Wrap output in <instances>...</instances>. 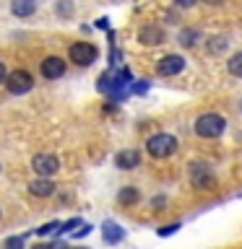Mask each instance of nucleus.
<instances>
[{"label": "nucleus", "instance_id": "f257e3e1", "mask_svg": "<svg viewBox=\"0 0 242 249\" xmlns=\"http://www.w3.org/2000/svg\"><path fill=\"white\" fill-rule=\"evenodd\" d=\"M130 83V73L128 70H107L99 75V91L109 93V96H122L125 86Z\"/></svg>", "mask_w": 242, "mask_h": 249}, {"label": "nucleus", "instance_id": "f03ea898", "mask_svg": "<svg viewBox=\"0 0 242 249\" xmlns=\"http://www.w3.org/2000/svg\"><path fill=\"white\" fill-rule=\"evenodd\" d=\"M224 130H226V120H224L222 114H216V112L201 114L198 120H195V132H198L201 138H206V140L219 138Z\"/></svg>", "mask_w": 242, "mask_h": 249}, {"label": "nucleus", "instance_id": "7ed1b4c3", "mask_svg": "<svg viewBox=\"0 0 242 249\" xmlns=\"http://www.w3.org/2000/svg\"><path fill=\"white\" fill-rule=\"evenodd\" d=\"M146 151L154 156V159H167L177 151V138L167 135V132H156L146 140Z\"/></svg>", "mask_w": 242, "mask_h": 249}, {"label": "nucleus", "instance_id": "20e7f679", "mask_svg": "<svg viewBox=\"0 0 242 249\" xmlns=\"http://www.w3.org/2000/svg\"><path fill=\"white\" fill-rule=\"evenodd\" d=\"M5 89H8V93H13V96H21V93H29L34 89V78H31L26 70H11V73L5 75Z\"/></svg>", "mask_w": 242, "mask_h": 249}, {"label": "nucleus", "instance_id": "39448f33", "mask_svg": "<svg viewBox=\"0 0 242 249\" xmlns=\"http://www.w3.org/2000/svg\"><path fill=\"white\" fill-rule=\"evenodd\" d=\"M97 54L99 52L91 42H76V44H70V50H68L70 62H76V65H81V68H89L91 62H97Z\"/></svg>", "mask_w": 242, "mask_h": 249}, {"label": "nucleus", "instance_id": "423d86ee", "mask_svg": "<svg viewBox=\"0 0 242 249\" xmlns=\"http://www.w3.org/2000/svg\"><path fill=\"white\" fill-rule=\"evenodd\" d=\"M31 169H34V174L39 179H50L52 174H58L60 161H58V156H52V153H37L34 159H31Z\"/></svg>", "mask_w": 242, "mask_h": 249}, {"label": "nucleus", "instance_id": "0eeeda50", "mask_svg": "<svg viewBox=\"0 0 242 249\" xmlns=\"http://www.w3.org/2000/svg\"><path fill=\"white\" fill-rule=\"evenodd\" d=\"M190 182L195 190H211L214 187V174L206 163H193L190 166Z\"/></svg>", "mask_w": 242, "mask_h": 249}, {"label": "nucleus", "instance_id": "6e6552de", "mask_svg": "<svg viewBox=\"0 0 242 249\" xmlns=\"http://www.w3.org/2000/svg\"><path fill=\"white\" fill-rule=\"evenodd\" d=\"M185 70V57H180V54H167V57L159 60V65H156V73L159 75H177Z\"/></svg>", "mask_w": 242, "mask_h": 249}, {"label": "nucleus", "instance_id": "1a4fd4ad", "mask_svg": "<svg viewBox=\"0 0 242 249\" xmlns=\"http://www.w3.org/2000/svg\"><path fill=\"white\" fill-rule=\"evenodd\" d=\"M39 70H42V78L55 81V78L65 75V62H62V57H44L42 65H39Z\"/></svg>", "mask_w": 242, "mask_h": 249}, {"label": "nucleus", "instance_id": "9d476101", "mask_svg": "<svg viewBox=\"0 0 242 249\" xmlns=\"http://www.w3.org/2000/svg\"><path fill=\"white\" fill-rule=\"evenodd\" d=\"M101 239L107 241V244H120V241L125 239V229L117 221H104V226H101Z\"/></svg>", "mask_w": 242, "mask_h": 249}, {"label": "nucleus", "instance_id": "9b49d317", "mask_svg": "<svg viewBox=\"0 0 242 249\" xmlns=\"http://www.w3.org/2000/svg\"><path fill=\"white\" fill-rule=\"evenodd\" d=\"M138 42L141 44H148V47H156L164 42V31L159 26H143L138 31Z\"/></svg>", "mask_w": 242, "mask_h": 249}, {"label": "nucleus", "instance_id": "f8f14e48", "mask_svg": "<svg viewBox=\"0 0 242 249\" xmlns=\"http://www.w3.org/2000/svg\"><path fill=\"white\" fill-rule=\"evenodd\" d=\"M141 163V153L133 151V148H128V151H120L115 156V166L117 169H136Z\"/></svg>", "mask_w": 242, "mask_h": 249}, {"label": "nucleus", "instance_id": "ddd939ff", "mask_svg": "<svg viewBox=\"0 0 242 249\" xmlns=\"http://www.w3.org/2000/svg\"><path fill=\"white\" fill-rule=\"evenodd\" d=\"M29 192L34 195V197H50V195L55 192V182H50V179H34V182L29 184Z\"/></svg>", "mask_w": 242, "mask_h": 249}, {"label": "nucleus", "instance_id": "4468645a", "mask_svg": "<svg viewBox=\"0 0 242 249\" xmlns=\"http://www.w3.org/2000/svg\"><path fill=\"white\" fill-rule=\"evenodd\" d=\"M138 200H141V195H138L136 187H122V190L117 192V202H120V205H125V208L136 205Z\"/></svg>", "mask_w": 242, "mask_h": 249}, {"label": "nucleus", "instance_id": "2eb2a0df", "mask_svg": "<svg viewBox=\"0 0 242 249\" xmlns=\"http://www.w3.org/2000/svg\"><path fill=\"white\" fill-rule=\"evenodd\" d=\"M11 11H13V16H21V18H23V16H31V13H34L37 5L31 3V0H16V3L11 5Z\"/></svg>", "mask_w": 242, "mask_h": 249}, {"label": "nucleus", "instance_id": "dca6fc26", "mask_svg": "<svg viewBox=\"0 0 242 249\" xmlns=\"http://www.w3.org/2000/svg\"><path fill=\"white\" fill-rule=\"evenodd\" d=\"M226 70H229V75L234 78H242V52H234L229 62H226Z\"/></svg>", "mask_w": 242, "mask_h": 249}, {"label": "nucleus", "instance_id": "f3484780", "mask_svg": "<svg viewBox=\"0 0 242 249\" xmlns=\"http://www.w3.org/2000/svg\"><path fill=\"white\" fill-rule=\"evenodd\" d=\"M201 39V34L195 29H185V31H180V44L182 47H193L195 42Z\"/></svg>", "mask_w": 242, "mask_h": 249}, {"label": "nucleus", "instance_id": "a211bd4d", "mask_svg": "<svg viewBox=\"0 0 242 249\" xmlns=\"http://www.w3.org/2000/svg\"><path fill=\"white\" fill-rule=\"evenodd\" d=\"M78 226H81V218H70V221L60 223V229L55 231V233H60V236H62V233H73V231L78 229Z\"/></svg>", "mask_w": 242, "mask_h": 249}, {"label": "nucleus", "instance_id": "6ab92c4d", "mask_svg": "<svg viewBox=\"0 0 242 249\" xmlns=\"http://www.w3.org/2000/svg\"><path fill=\"white\" fill-rule=\"evenodd\" d=\"M58 229H60V223H58V221H50V223L39 226V229H37L34 233H37V236H50V233H55Z\"/></svg>", "mask_w": 242, "mask_h": 249}, {"label": "nucleus", "instance_id": "aec40b11", "mask_svg": "<svg viewBox=\"0 0 242 249\" xmlns=\"http://www.w3.org/2000/svg\"><path fill=\"white\" fill-rule=\"evenodd\" d=\"M3 249H23V236H8Z\"/></svg>", "mask_w": 242, "mask_h": 249}, {"label": "nucleus", "instance_id": "412c9836", "mask_svg": "<svg viewBox=\"0 0 242 249\" xmlns=\"http://www.w3.org/2000/svg\"><path fill=\"white\" fill-rule=\"evenodd\" d=\"M89 233H91V226H89V223H81V226L73 231V239H83V236H89Z\"/></svg>", "mask_w": 242, "mask_h": 249}, {"label": "nucleus", "instance_id": "4be33fe9", "mask_svg": "<svg viewBox=\"0 0 242 249\" xmlns=\"http://www.w3.org/2000/svg\"><path fill=\"white\" fill-rule=\"evenodd\" d=\"M34 249H68L65 241H52V244H37Z\"/></svg>", "mask_w": 242, "mask_h": 249}, {"label": "nucleus", "instance_id": "5701e85b", "mask_svg": "<svg viewBox=\"0 0 242 249\" xmlns=\"http://www.w3.org/2000/svg\"><path fill=\"white\" fill-rule=\"evenodd\" d=\"M180 229V223H172V226H161L159 229V236H172V233H175Z\"/></svg>", "mask_w": 242, "mask_h": 249}, {"label": "nucleus", "instance_id": "b1692460", "mask_svg": "<svg viewBox=\"0 0 242 249\" xmlns=\"http://www.w3.org/2000/svg\"><path fill=\"white\" fill-rule=\"evenodd\" d=\"M211 42H214V44H211V52H222L226 39H224V36H216V39H211Z\"/></svg>", "mask_w": 242, "mask_h": 249}, {"label": "nucleus", "instance_id": "393cba45", "mask_svg": "<svg viewBox=\"0 0 242 249\" xmlns=\"http://www.w3.org/2000/svg\"><path fill=\"white\" fill-rule=\"evenodd\" d=\"M148 91V81H136V86H133V93H146Z\"/></svg>", "mask_w": 242, "mask_h": 249}, {"label": "nucleus", "instance_id": "a878e982", "mask_svg": "<svg viewBox=\"0 0 242 249\" xmlns=\"http://www.w3.org/2000/svg\"><path fill=\"white\" fill-rule=\"evenodd\" d=\"M58 13H65V16H68V13H70V5H68V3H58Z\"/></svg>", "mask_w": 242, "mask_h": 249}, {"label": "nucleus", "instance_id": "bb28decb", "mask_svg": "<svg viewBox=\"0 0 242 249\" xmlns=\"http://www.w3.org/2000/svg\"><path fill=\"white\" fill-rule=\"evenodd\" d=\"M5 75H8L5 73V62H0V83H5Z\"/></svg>", "mask_w": 242, "mask_h": 249}, {"label": "nucleus", "instance_id": "cd10ccee", "mask_svg": "<svg viewBox=\"0 0 242 249\" xmlns=\"http://www.w3.org/2000/svg\"><path fill=\"white\" fill-rule=\"evenodd\" d=\"M107 26H109L107 18H99V21H97V29H107Z\"/></svg>", "mask_w": 242, "mask_h": 249}, {"label": "nucleus", "instance_id": "c85d7f7f", "mask_svg": "<svg viewBox=\"0 0 242 249\" xmlns=\"http://www.w3.org/2000/svg\"><path fill=\"white\" fill-rule=\"evenodd\" d=\"M68 249H89V247H68Z\"/></svg>", "mask_w": 242, "mask_h": 249}, {"label": "nucleus", "instance_id": "c756f323", "mask_svg": "<svg viewBox=\"0 0 242 249\" xmlns=\"http://www.w3.org/2000/svg\"><path fill=\"white\" fill-rule=\"evenodd\" d=\"M0 171H3V166H0Z\"/></svg>", "mask_w": 242, "mask_h": 249}]
</instances>
